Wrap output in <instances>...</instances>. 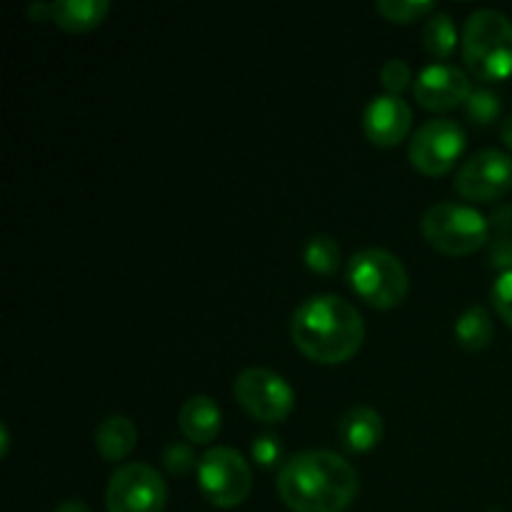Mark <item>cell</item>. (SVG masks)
Here are the masks:
<instances>
[{"instance_id":"obj_1","label":"cell","mask_w":512,"mask_h":512,"mask_svg":"<svg viewBox=\"0 0 512 512\" xmlns=\"http://www.w3.org/2000/svg\"><path fill=\"white\" fill-rule=\"evenodd\" d=\"M358 490V470L333 450L293 455L278 473V495L293 512H345Z\"/></svg>"},{"instance_id":"obj_2","label":"cell","mask_w":512,"mask_h":512,"mask_svg":"<svg viewBox=\"0 0 512 512\" xmlns=\"http://www.w3.org/2000/svg\"><path fill=\"white\" fill-rule=\"evenodd\" d=\"M290 335L313 363L338 365L353 358L365 340L360 310L338 295H313L295 308Z\"/></svg>"},{"instance_id":"obj_3","label":"cell","mask_w":512,"mask_h":512,"mask_svg":"<svg viewBox=\"0 0 512 512\" xmlns=\"http://www.w3.org/2000/svg\"><path fill=\"white\" fill-rule=\"evenodd\" d=\"M463 58L470 73L488 83L512 75V20L493 8H480L463 25Z\"/></svg>"},{"instance_id":"obj_4","label":"cell","mask_w":512,"mask_h":512,"mask_svg":"<svg viewBox=\"0 0 512 512\" xmlns=\"http://www.w3.org/2000/svg\"><path fill=\"white\" fill-rule=\"evenodd\" d=\"M348 283L355 295L368 305L390 310L405 300L410 290V278L398 255L385 248H365L348 260Z\"/></svg>"},{"instance_id":"obj_5","label":"cell","mask_w":512,"mask_h":512,"mask_svg":"<svg viewBox=\"0 0 512 512\" xmlns=\"http://www.w3.org/2000/svg\"><path fill=\"white\" fill-rule=\"evenodd\" d=\"M425 240L445 255H473L490 240V223L480 210L460 203H435L420 220Z\"/></svg>"},{"instance_id":"obj_6","label":"cell","mask_w":512,"mask_h":512,"mask_svg":"<svg viewBox=\"0 0 512 512\" xmlns=\"http://www.w3.org/2000/svg\"><path fill=\"white\" fill-rule=\"evenodd\" d=\"M198 488L215 508H238L253 490V470L233 448H210L198 463Z\"/></svg>"},{"instance_id":"obj_7","label":"cell","mask_w":512,"mask_h":512,"mask_svg":"<svg viewBox=\"0 0 512 512\" xmlns=\"http://www.w3.org/2000/svg\"><path fill=\"white\" fill-rule=\"evenodd\" d=\"M235 400L260 423H283L295 408L288 380L268 368H248L235 378Z\"/></svg>"},{"instance_id":"obj_8","label":"cell","mask_w":512,"mask_h":512,"mask_svg":"<svg viewBox=\"0 0 512 512\" xmlns=\"http://www.w3.org/2000/svg\"><path fill=\"white\" fill-rule=\"evenodd\" d=\"M168 488L148 463L120 465L105 490L108 512H163Z\"/></svg>"},{"instance_id":"obj_9","label":"cell","mask_w":512,"mask_h":512,"mask_svg":"<svg viewBox=\"0 0 512 512\" xmlns=\"http://www.w3.org/2000/svg\"><path fill=\"white\" fill-rule=\"evenodd\" d=\"M465 150V128L453 118H433L420 125L410 140L408 158L423 175H443Z\"/></svg>"},{"instance_id":"obj_10","label":"cell","mask_w":512,"mask_h":512,"mask_svg":"<svg viewBox=\"0 0 512 512\" xmlns=\"http://www.w3.org/2000/svg\"><path fill=\"white\" fill-rule=\"evenodd\" d=\"M455 190L473 203H493L512 190V158L498 148H485L460 165Z\"/></svg>"},{"instance_id":"obj_11","label":"cell","mask_w":512,"mask_h":512,"mask_svg":"<svg viewBox=\"0 0 512 512\" xmlns=\"http://www.w3.org/2000/svg\"><path fill=\"white\" fill-rule=\"evenodd\" d=\"M413 93L423 108L450 110L458 108L460 103H468L473 83L458 65L433 63L420 70L418 78L413 80Z\"/></svg>"},{"instance_id":"obj_12","label":"cell","mask_w":512,"mask_h":512,"mask_svg":"<svg viewBox=\"0 0 512 512\" xmlns=\"http://www.w3.org/2000/svg\"><path fill=\"white\" fill-rule=\"evenodd\" d=\"M413 125V110L400 95H375L363 113V130L368 140L380 148H393L408 138Z\"/></svg>"},{"instance_id":"obj_13","label":"cell","mask_w":512,"mask_h":512,"mask_svg":"<svg viewBox=\"0 0 512 512\" xmlns=\"http://www.w3.org/2000/svg\"><path fill=\"white\" fill-rule=\"evenodd\" d=\"M385 425L375 408L368 405H355L343 415L338 425L340 443L348 453H368L383 440Z\"/></svg>"},{"instance_id":"obj_14","label":"cell","mask_w":512,"mask_h":512,"mask_svg":"<svg viewBox=\"0 0 512 512\" xmlns=\"http://www.w3.org/2000/svg\"><path fill=\"white\" fill-rule=\"evenodd\" d=\"M178 425L190 443H213L223 428V413L210 395H193L180 408Z\"/></svg>"},{"instance_id":"obj_15","label":"cell","mask_w":512,"mask_h":512,"mask_svg":"<svg viewBox=\"0 0 512 512\" xmlns=\"http://www.w3.org/2000/svg\"><path fill=\"white\" fill-rule=\"evenodd\" d=\"M110 13L108 0H53L50 20L68 33H88Z\"/></svg>"},{"instance_id":"obj_16","label":"cell","mask_w":512,"mask_h":512,"mask_svg":"<svg viewBox=\"0 0 512 512\" xmlns=\"http://www.w3.org/2000/svg\"><path fill=\"white\" fill-rule=\"evenodd\" d=\"M135 443H138V430H135L133 420L125 418V415H108L95 428V448L110 463L128 458Z\"/></svg>"},{"instance_id":"obj_17","label":"cell","mask_w":512,"mask_h":512,"mask_svg":"<svg viewBox=\"0 0 512 512\" xmlns=\"http://www.w3.org/2000/svg\"><path fill=\"white\" fill-rule=\"evenodd\" d=\"M495 335L493 318H490L488 308L483 305H473L465 310L458 320H455V340L463 345L465 350H485Z\"/></svg>"},{"instance_id":"obj_18","label":"cell","mask_w":512,"mask_h":512,"mask_svg":"<svg viewBox=\"0 0 512 512\" xmlns=\"http://www.w3.org/2000/svg\"><path fill=\"white\" fill-rule=\"evenodd\" d=\"M423 45L433 58H448L458 48V28L453 15L445 10H435L423 30Z\"/></svg>"},{"instance_id":"obj_19","label":"cell","mask_w":512,"mask_h":512,"mask_svg":"<svg viewBox=\"0 0 512 512\" xmlns=\"http://www.w3.org/2000/svg\"><path fill=\"white\" fill-rule=\"evenodd\" d=\"M303 258L313 273L333 275L340 268L343 250H340V243L333 235H313V238L305 240Z\"/></svg>"},{"instance_id":"obj_20","label":"cell","mask_w":512,"mask_h":512,"mask_svg":"<svg viewBox=\"0 0 512 512\" xmlns=\"http://www.w3.org/2000/svg\"><path fill=\"white\" fill-rule=\"evenodd\" d=\"M375 10L390 23H415V20L435 13V3L433 0H378Z\"/></svg>"},{"instance_id":"obj_21","label":"cell","mask_w":512,"mask_h":512,"mask_svg":"<svg viewBox=\"0 0 512 512\" xmlns=\"http://www.w3.org/2000/svg\"><path fill=\"white\" fill-rule=\"evenodd\" d=\"M465 110H468V118L473 123L490 125L498 120L503 103H500V95L493 93L490 88H473L468 103H465Z\"/></svg>"},{"instance_id":"obj_22","label":"cell","mask_w":512,"mask_h":512,"mask_svg":"<svg viewBox=\"0 0 512 512\" xmlns=\"http://www.w3.org/2000/svg\"><path fill=\"white\" fill-rule=\"evenodd\" d=\"M380 80H383L385 90H388L390 95H400L408 88L410 80H413V70H410V65L405 63L403 58H390L388 63L380 68Z\"/></svg>"},{"instance_id":"obj_23","label":"cell","mask_w":512,"mask_h":512,"mask_svg":"<svg viewBox=\"0 0 512 512\" xmlns=\"http://www.w3.org/2000/svg\"><path fill=\"white\" fill-rule=\"evenodd\" d=\"M163 463H165V468H168V473L185 475L188 470L198 468L200 460L195 458V453H193V448H190V445L173 443V445H168V448H165Z\"/></svg>"},{"instance_id":"obj_24","label":"cell","mask_w":512,"mask_h":512,"mask_svg":"<svg viewBox=\"0 0 512 512\" xmlns=\"http://www.w3.org/2000/svg\"><path fill=\"white\" fill-rule=\"evenodd\" d=\"M490 300H493L500 318L512 328V270L498 275V280L493 283V290H490Z\"/></svg>"},{"instance_id":"obj_25","label":"cell","mask_w":512,"mask_h":512,"mask_svg":"<svg viewBox=\"0 0 512 512\" xmlns=\"http://www.w3.org/2000/svg\"><path fill=\"white\" fill-rule=\"evenodd\" d=\"M250 450H253L255 463L263 465V468H270V465H275L280 460V455H283V445H280V440L275 438L273 433L255 435Z\"/></svg>"},{"instance_id":"obj_26","label":"cell","mask_w":512,"mask_h":512,"mask_svg":"<svg viewBox=\"0 0 512 512\" xmlns=\"http://www.w3.org/2000/svg\"><path fill=\"white\" fill-rule=\"evenodd\" d=\"M490 263H493V268L503 270V273L512 270V233L495 235L490 240Z\"/></svg>"},{"instance_id":"obj_27","label":"cell","mask_w":512,"mask_h":512,"mask_svg":"<svg viewBox=\"0 0 512 512\" xmlns=\"http://www.w3.org/2000/svg\"><path fill=\"white\" fill-rule=\"evenodd\" d=\"M490 230H495L498 235H510L512 233V205H500L495 208V213L488 218Z\"/></svg>"},{"instance_id":"obj_28","label":"cell","mask_w":512,"mask_h":512,"mask_svg":"<svg viewBox=\"0 0 512 512\" xmlns=\"http://www.w3.org/2000/svg\"><path fill=\"white\" fill-rule=\"evenodd\" d=\"M28 15L35 20V23H40V20H50V3H40V0H35V3L28 5Z\"/></svg>"},{"instance_id":"obj_29","label":"cell","mask_w":512,"mask_h":512,"mask_svg":"<svg viewBox=\"0 0 512 512\" xmlns=\"http://www.w3.org/2000/svg\"><path fill=\"white\" fill-rule=\"evenodd\" d=\"M55 512H90L88 505L83 503V500H65V503H60Z\"/></svg>"},{"instance_id":"obj_30","label":"cell","mask_w":512,"mask_h":512,"mask_svg":"<svg viewBox=\"0 0 512 512\" xmlns=\"http://www.w3.org/2000/svg\"><path fill=\"white\" fill-rule=\"evenodd\" d=\"M500 138H503V143L512 150V113L503 120V125H500Z\"/></svg>"},{"instance_id":"obj_31","label":"cell","mask_w":512,"mask_h":512,"mask_svg":"<svg viewBox=\"0 0 512 512\" xmlns=\"http://www.w3.org/2000/svg\"><path fill=\"white\" fill-rule=\"evenodd\" d=\"M0 453H8V428L0 425Z\"/></svg>"}]
</instances>
